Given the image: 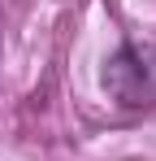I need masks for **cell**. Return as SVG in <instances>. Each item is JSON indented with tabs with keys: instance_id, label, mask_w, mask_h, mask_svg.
<instances>
[{
	"instance_id": "cell-1",
	"label": "cell",
	"mask_w": 156,
	"mask_h": 161,
	"mask_svg": "<svg viewBox=\"0 0 156 161\" xmlns=\"http://www.w3.org/2000/svg\"><path fill=\"white\" fill-rule=\"evenodd\" d=\"M104 92L117 109L156 105V44H122L104 61Z\"/></svg>"
}]
</instances>
